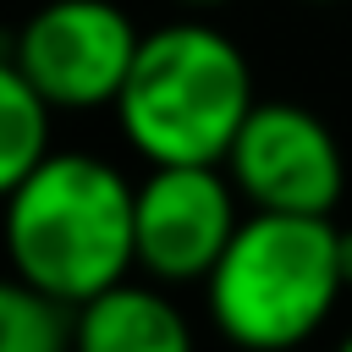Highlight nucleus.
<instances>
[{
    "label": "nucleus",
    "mask_w": 352,
    "mask_h": 352,
    "mask_svg": "<svg viewBox=\"0 0 352 352\" xmlns=\"http://www.w3.org/2000/svg\"><path fill=\"white\" fill-rule=\"evenodd\" d=\"M308 6H336V0H308Z\"/></svg>",
    "instance_id": "nucleus-13"
},
{
    "label": "nucleus",
    "mask_w": 352,
    "mask_h": 352,
    "mask_svg": "<svg viewBox=\"0 0 352 352\" xmlns=\"http://www.w3.org/2000/svg\"><path fill=\"white\" fill-rule=\"evenodd\" d=\"M143 28L116 0H50L16 38L11 60L55 110H116L121 82L138 60Z\"/></svg>",
    "instance_id": "nucleus-4"
},
{
    "label": "nucleus",
    "mask_w": 352,
    "mask_h": 352,
    "mask_svg": "<svg viewBox=\"0 0 352 352\" xmlns=\"http://www.w3.org/2000/svg\"><path fill=\"white\" fill-rule=\"evenodd\" d=\"M226 170L248 209L336 214L346 192V154L336 132L292 99H258L226 154Z\"/></svg>",
    "instance_id": "nucleus-5"
},
{
    "label": "nucleus",
    "mask_w": 352,
    "mask_h": 352,
    "mask_svg": "<svg viewBox=\"0 0 352 352\" xmlns=\"http://www.w3.org/2000/svg\"><path fill=\"white\" fill-rule=\"evenodd\" d=\"M176 6H187V11H220V6H236V0H176Z\"/></svg>",
    "instance_id": "nucleus-11"
},
{
    "label": "nucleus",
    "mask_w": 352,
    "mask_h": 352,
    "mask_svg": "<svg viewBox=\"0 0 352 352\" xmlns=\"http://www.w3.org/2000/svg\"><path fill=\"white\" fill-rule=\"evenodd\" d=\"M6 264L60 302L138 270V182L82 148H50L0 204Z\"/></svg>",
    "instance_id": "nucleus-1"
},
{
    "label": "nucleus",
    "mask_w": 352,
    "mask_h": 352,
    "mask_svg": "<svg viewBox=\"0 0 352 352\" xmlns=\"http://www.w3.org/2000/svg\"><path fill=\"white\" fill-rule=\"evenodd\" d=\"M253 104L242 44L204 16H176L143 33L116 126L143 165H226Z\"/></svg>",
    "instance_id": "nucleus-2"
},
{
    "label": "nucleus",
    "mask_w": 352,
    "mask_h": 352,
    "mask_svg": "<svg viewBox=\"0 0 352 352\" xmlns=\"http://www.w3.org/2000/svg\"><path fill=\"white\" fill-rule=\"evenodd\" d=\"M72 302L50 297L16 270L0 275V352H72Z\"/></svg>",
    "instance_id": "nucleus-9"
},
{
    "label": "nucleus",
    "mask_w": 352,
    "mask_h": 352,
    "mask_svg": "<svg viewBox=\"0 0 352 352\" xmlns=\"http://www.w3.org/2000/svg\"><path fill=\"white\" fill-rule=\"evenodd\" d=\"M341 275L352 286V226H341Z\"/></svg>",
    "instance_id": "nucleus-10"
},
{
    "label": "nucleus",
    "mask_w": 352,
    "mask_h": 352,
    "mask_svg": "<svg viewBox=\"0 0 352 352\" xmlns=\"http://www.w3.org/2000/svg\"><path fill=\"white\" fill-rule=\"evenodd\" d=\"M50 116H55V104L28 82V72L11 60V50H0V204L50 154Z\"/></svg>",
    "instance_id": "nucleus-8"
},
{
    "label": "nucleus",
    "mask_w": 352,
    "mask_h": 352,
    "mask_svg": "<svg viewBox=\"0 0 352 352\" xmlns=\"http://www.w3.org/2000/svg\"><path fill=\"white\" fill-rule=\"evenodd\" d=\"M72 352H198L187 314L165 292V280H116L77 302Z\"/></svg>",
    "instance_id": "nucleus-7"
},
{
    "label": "nucleus",
    "mask_w": 352,
    "mask_h": 352,
    "mask_svg": "<svg viewBox=\"0 0 352 352\" xmlns=\"http://www.w3.org/2000/svg\"><path fill=\"white\" fill-rule=\"evenodd\" d=\"M242 226L226 165H148L138 182V270L165 286H204Z\"/></svg>",
    "instance_id": "nucleus-6"
},
{
    "label": "nucleus",
    "mask_w": 352,
    "mask_h": 352,
    "mask_svg": "<svg viewBox=\"0 0 352 352\" xmlns=\"http://www.w3.org/2000/svg\"><path fill=\"white\" fill-rule=\"evenodd\" d=\"M336 352H352V330H346V336H341V341H336Z\"/></svg>",
    "instance_id": "nucleus-12"
},
{
    "label": "nucleus",
    "mask_w": 352,
    "mask_h": 352,
    "mask_svg": "<svg viewBox=\"0 0 352 352\" xmlns=\"http://www.w3.org/2000/svg\"><path fill=\"white\" fill-rule=\"evenodd\" d=\"M346 292L341 226L330 214H242L204 280L209 319L236 352H297L324 330Z\"/></svg>",
    "instance_id": "nucleus-3"
}]
</instances>
